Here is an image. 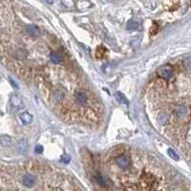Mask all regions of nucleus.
<instances>
[{
  "mask_svg": "<svg viewBox=\"0 0 191 191\" xmlns=\"http://www.w3.org/2000/svg\"><path fill=\"white\" fill-rule=\"evenodd\" d=\"M116 164L121 169H127L131 165V159L127 155H121L117 158Z\"/></svg>",
  "mask_w": 191,
  "mask_h": 191,
  "instance_id": "obj_1",
  "label": "nucleus"
},
{
  "mask_svg": "<svg viewBox=\"0 0 191 191\" xmlns=\"http://www.w3.org/2000/svg\"><path fill=\"white\" fill-rule=\"evenodd\" d=\"M173 74H174V71H173L172 66L168 64L161 66L159 70V76L162 78H164V80H169V78H171Z\"/></svg>",
  "mask_w": 191,
  "mask_h": 191,
  "instance_id": "obj_2",
  "label": "nucleus"
},
{
  "mask_svg": "<svg viewBox=\"0 0 191 191\" xmlns=\"http://www.w3.org/2000/svg\"><path fill=\"white\" fill-rule=\"evenodd\" d=\"M11 104H12L14 107L17 110H20L24 107L22 97L18 94H14V95L11 96Z\"/></svg>",
  "mask_w": 191,
  "mask_h": 191,
  "instance_id": "obj_3",
  "label": "nucleus"
},
{
  "mask_svg": "<svg viewBox=\"0 0 191 191\" xmlns=\"http://www.w3.org/2000/svg\"><path fill=\"white\" fill-rule=\"evenodd\" d=\"M74 98H75L76 102L80 106H84L88 102V96L84 91L76 92L75 95H74Z\"/></svg>",
  "mask_w": 191,
  "mask_h": 191,
  "instance_id": "obj_4",
  "label": "nucleus"
},
{
  "mask_svg": "<svg viewBox=\"0 0 191 191\" xmlns=\"http://www.w3.org/2000/svg\"><path fill=\"white\" fill-rule=\"evenodd\" d=\"M26 33L31 37H36L40 35V30H39V28L36 25L30 24L26 26Z\"/></svg>",
  "mask_w": 191,
  "mask_h": 191,
  "instance_id": "obj_5",
  "label": "nucleus"
},
{
  "mask_svg": "<svg viewBox=\"0 0 191 191\" xmlns=\"http://www.w3.org/2000/svg\"><path fill=\"white\" fill-rule=\"evenodd\" d=\"M174 113H175V116H177V117H179V119H183V117L188 116V109L183 105H180L175 107Z\"/></svg>",
  "mask_w": 191,
  "mask_h": 191,
  "instance_id": "obj_6",
  "label": "nucleus"
},
{
  "mask_svg": "<svg viewBox=\"0 0 191 191\" xmlns=\"http://www.w3.org/2000/svg\"><path fill=\"white\" fill-rule=\"evenodd\" d=\"M22 182H23V184L27 187H32L33 184L36 183V178L35 176L31 175V174H26V175L23 176L22 178Z\"/></svg>",
  "mask_w": 191,
  "mask_h": 191,
  "instance_id": "obj_7",
  "label": "nucleus"
},
{
  "mask_svg": "<svg viewBox=\"0 0 191 191\" xmlns=\"http://www.w3.org/2000/svg\"><path fill=\"white\" fill-rule=\"evenodd\" d=\"M20 120L24 124H30V123L33 121V116H32V114L29 113V112L24 111L20 114Z\"/></svg>",
  "mask_w": 191,
  "mask_h": 191,
  "instance_id": "obj_8",
  "label": "nucleus"
},
{
  "mask_svg": "<svg viewBox=\"0 0 191 191\" xmlns=\"http://www.w3.org/2000/svg\"><path fill=\"white\" fill-rule=\"evenodd\" d=\"M115 98H116V99H117V102H120V103H121V104H124V105H128V100H127V99L125 98V96L123 95L122 93H121V92H117L116 94H115Z\"/></svg>",
  "mask_w": 191,
  "mask_h": 191,
  "instance_id": "obj_9",
  "label": "nucleus"
},
{
  "mask_svg": "<svg viewBox=\"0 0 191 191\" xmlns=\"http://www.w3.org/2000/svg\"><path fill=\"white\" fill-rule=\"evenodd\" d=\"M12 143V139H11L7 135H2L0 136V144L3 146H9Z\"/></svg>",
  "mask_w": 191,
  "mask_h": 191,
  "instance_id": "obj_10",
  "label": "nucleus"
},
{
  "mask_svg": "<svg viewBox=\"0 0 191 191\" xmlns=\"http://www.w3.org/2000/svg\"><path fill=\"white\" fill-rule=\"evenodd\" d=\"M94 178L96 180V182H97L99 184H100V185H107V181H106V179L102 175V174L96 173Z\"/></svg>",
  "mask_w": 191,
  "mask_h": 191,
  "instance_id": "obj_11",
  "label": "nucleus"
},
{
  "mask_svg": "<svg viewBox=\"0 0 191 191\" xmlns=\"http://www.w3.org/2000/svg\"><path fill=\"white\" fill-rule=\"evenodd\" d=\"M50 58L51 61L54 63H59L61 61V55L58 53H52L50 55Z\"/></svg>",
  "mask_w": 191,
  "mask_h": 191,
  "instance_id": "obj_12",
  "label": "nucleus"
},
{
  "mask_svg": "<svg viewBox=\"0 0 191 191\" xmlns=\"http://www.w3.org/2000/svg\"><path fill=\"white\" fill-rule=\"evenodd\" d=\"M168 120H169V116L166 114H160L158 117V122H160L161 124H165Z\"/></svg>",
  "mask_w": 191,
  "mask_h": 191,
  "instance_id": "obj_13",
  "label": "nucleus"
},
{
  "mask_svg": "<svg viewBox=\"0 0 191 191\" xmlns=\"http://www.w3.org/2000/svg\"><path fill=\"white\" fill-rule=\"evenodd\" d=\"M139 28V23L137 21L131 20L127 23V29L128 30H137Z\"/></svg>",
  "mask_w": 191,
  "mask_h": 191,
  "instance_id": "obj_14",
  "label": "nucleus"
},
{
  "mask_svg": "<svg viewBox=\"0 0 191 191\" xmlns=\"http://www.w3.org/2000/svg\"><path fill=\"white\" fill-rule=\"evenodd\" d=\"M18 148L20 150V152H25L27 149V142L25 139L20 140V142L18 143Z\"/></svg>",
  "mask_w": 191,
  "mask_h": 191,
  "instance_id": "obj_15",
  "label": "nucleus"
},
{
  "mask_svg": "<svg viewBox=\"0 0 191 191\" xmlns=\"http://www.w3.org/2000/svg\"><path fill=\"white\" fill-rule=\"evenodd\" d=\"M167 153H168V155H169L174 161H179V156L175 152H174V150H172L171 148H169V149L167 150Z\"/></svg>",
  "mask_w": 191,
  "mask_h": 191,
  "instance_id": "obj_16",
  "label": "nucleus"
},
{
  "mask_svg": "<svg viewBox=\"0 0 191 191\" xmlns=\"http://www.w3.org/2000/svg\"><path fill=\"white\" fill-rule=\"evenodd\" d=\"M61 161L64 162V164H68V162H70V157L68 155H63V156H61Z\"/></svg>",
  "mask_w": 191,
  "mask_h": 191,
  "instance_id": "obj_17",
  "label": "nucleus"
},
{
  "mask_svg": "<svg viewBox=\"0 0 191 191\" xmlns=\"http://www.w3.org/2000/svg\"><path fill=\"white\" fill-rule=\"evenodd\" d=\"M35 150H36V153H37V154H41V153L43 152V147L41 146L40 144H37L36 146V148H35Z\"/></svg>",
  "mask_w": 191,
  "mask_h": 191,
  "instance_id": "obj_18",
  "label": "nucleus"
},
{
  "mask_svg": "<svg viewBox=\"0 0 191 191\" xmlns=\"http://www.w3.org/2000/svg\"><path fill=\"white\" fill-rule=\"evenodd\" d=\"M45 1H46L47 3H49V4H53L54 3V0H45Z\"/></svg>",
  "mask_w": 191,
  "mask_h": 191,
  "instance_id": "obj_19",
  "label": "nucleus"
}]
</instances>
